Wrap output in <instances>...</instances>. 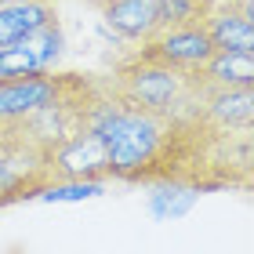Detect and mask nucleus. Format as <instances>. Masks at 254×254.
Masks as SVG:
<instances>
[{"label":"nucleus","mask_w":254,"mask_h":254,"mask_svg":"<svg viewBox=\"0 0 254 254\" xmlns=\"http://www.w3.org/2000/svg\"><path fill=\"white\" fill-rule=\"evenodd\" d=\"M98 95V76L80 73H37V76H15L0 80V124L29 120L51 106H80Z\"/></svg>","instance_id":"f03ea898"},{"label":"nucleus","mask_w":254,"mask_h":254,"mask_svg":"<svg viewBox=\"0 0 254 254\" xmlns=\"http://www.w3.org/2000/svg\"><path fill=\"white\" fill-rule=\"evenodd\" d=\"M196 192L192 186H178V182H160V192H153V211L160 218H178V214H186L192 200H196Z\"/></svg>","instance_id":"ddd939ff"},{"label":"nucleus","mask_w":254,"mask_h":254,"mask_svg":"<svg viewBox=\"0 0 254 254\" xmlns=\"http://www.w3.org/2000/svg\"><path fill=\"white\" fill-rule=\"evenodd\" d=\"M48 186V145L26 127V120L0 124V211L22 200H37Z\"/></svg>","instance_id":"7ed1b4c3"},{"label":"nucleus","mask_w":254,"mask_h":254,"mask_svg":"<svg viewBox=\"0 0 254 254\" xmlns=\"http://www.w3.org/2000/svg\"><path fill=\"white\" fill-rule=\"evenodd\" d=\"M51 182H109V153L98 134L76 127L48 149Z\"/></svg>","instance_id":"20e7f679"},{"label":"nucleus","mask_w":254,"mask_h":254,"mask_svg":"<svg viewBox=\"0 0 254 254\" xmlns=\"http://www.w3.org/2000/svg\"><path fill=\"white\" fill-rule=\"evenodd\" d=\"M51 22H59L55 0H7L0 4V48L51 26Z\"/></svg>","instance_id":"1a4fd4ad"},{"label":"nucleus","mask_w":254,"mask_h":254,"mask_svg":"<svg viewBox=\"0 0 254 254\" xmlns=\"http://www.w3.org/2000/svg\"><path fill=\"white\" fill-rule=\"evenodd\" d=\"M214 0H156V29L167 26H203Z\"/></svg>","instance_id":"f8f14e48"},{"label":"nucleus","mask_w":254,"mask_h":254,"mask_svg":"<svg viewBox=\"0 0 254 254\" xmlns=\"http://www.w3.org/2000/svg\"><path fill=\"white\" fill-rule=\"evenodd\" d=\"M196 117L207 127H214V131H251L254 87H211V91H203Z\"/></svg>","instance_id":"6e6552de"},{"label":"nucleus","mask_w":254,"mask_h":254,"mask_svg":"<svg viewBox=\"0 0 254 254\" xmlns=\"http://www.w3.org/2000/svg\"><path fill=\"white\" fill-rule=\"evenodd\" d=\"M65 48V33L59 22L44 26L29 37H22L15 44L0 48V80H15V76H37L59 62V55Z\"/></svg>","instance_id":"423d86ee"},{"label":"nucleus","mask_w":254,"mask_h":254,"mask_svg":"<svg viewBox=\"0 0 254 254\" xmlns=\"http://www.w3.org/2000/svg\"><path fill=\"white\" fill-rule=\"evenodd\" d=\"M102 192H106V182H51L40 192V200H87Z\"/></svg>","instance_id":"4468645a"},{"label":"nucleus","mask_w":254,"mask_h":254,"mask_svg":"<svg viewBox=\"0 0 254 254\" xmlns=\"http://www.w3.org/2000/svg\"><path fill=\"white\" fill-rule=\"evenodd\" d=\"M200 91L211 87H254V51H214L192 73Z\"/></svg>","instance_id":"9d476101"},{"label":"nucleus","mask_w":254,"mask_h":254,"mask_svg":"<svg viewBox=\"0 0 254 254\" xmlns=\"http://www.w3.org/2000/svg\"><path fill=\"white\" fill-rule=\"evenodd\" d=\"M102 87H106L113 98H120L124 106L156 113V117H167V120L196 117L200 95H203L200 84L192 80V73H178V69L156 65V62L142 59V55L120 62L102 80Z\"/></svg>","instance_id":"f257e3e1"},{"label":"nucleus","mask_w":254,"mask_h":254,"mask_svg":"<svg viewBox=\"0 0 254 254\" xmlns=\"http://www.w3.org/2000/svg\"><path fill=\"white\" fill-rule=\"evenodd\" d=\"M214 51H254V15L251 0H214L211 15L203 18Z\"/></svg>","instance_id":"0eeeda50"},{"label":"nucleus","mask_w":254,"mask_h":254,"mask_svg":"<svg viewBox=\"0 0 254 254\" xmlns=\"http://www.w3.org/2000/svg\"><path fill=\"white\" fill-rule=\"evenodd\" d=\"M102 18L117 37L142 44L156 33V0H109Z\"/></svg>","instance_id":"9b49d317"},{"label":"nucleus","mask_w":254,"mask_h":254,"mask_svg":"<svg viewBox=\"0 0 254 254\" xmlns=\"http://www.w3.org/2000/svg\"><path fill=\"white\" fill-rule=\"evenodd\" d=\"M138 55L156 65L178 69V73H196L214 55V44L203 26H167V29H156L149 40H142Z\"/></svg>","instance_id":"39448f33"}]
</instances>
